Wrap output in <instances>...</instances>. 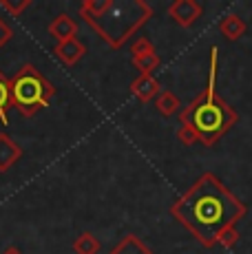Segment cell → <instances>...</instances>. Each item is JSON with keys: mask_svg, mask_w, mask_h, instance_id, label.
Returning a JSON list of instances; mask_svg holds the SVG:
<instances>
[{"mask_svg": "<svg viewBox=\"0 0 252 254\" xmlns=\"http://www.w3.org/2000/svg\"><path fill=\"white\" fill-rule=\"evenodd\" d=\"M171 214L203 248H215L219 234L246 217V206L215 175L206 173L173 203Z\"/></svg>", "mask_w": 252, "mask_h": 254, "instance_id": "6da1fadb", "label": "cell"}, {"mask_svg": "<svg viewBox=\"0 0 252 254\" xmlns=\"http://www.w3.org/2000/svg\"><path fill=\"white\" fill-rule=\"evenodd\" d=\"M80 18L111 49H122L153 18V7L144 0H84Z\"/></svg>", "mask_w": 252, "mask_h": 254, "instance_id": "7a4b0ae2", "label": "cell"}, {"mask_svg": "<svg viewBox=\"0 0 252 254\" xmlns=\"http://www.w3.org/2000/svg\"><path fill=\"white\" fill-rule=\"evenodd\" d=\"M217 71H219V49L212 47L206 91L197 100H192L190 106H186L179 115L182 126H188L203 146H212L215 141H219L221 135H226L239 120L237 111L217 93Z\"/></svg>", "mask_w": 252, "mask_h": 254, "instance_id": "3957f363", "label": "cell"}, {"mask_svg": "<svg viewBox=\"0 0 252 254\" xmlns=\"http://www.w3.org/2000/svg\"><path fill=\"white\" fill-rule=\"evenodd\" d=\"M56 95V86L38 71L33 64H22L11 77V106L22 117H33L38 111L47 109L51 97Z\"/></svg>", "mask_w": 252, "mask_h": 254, "instance_id": "277c9868", "label": "cell"}, {"mask_svg": "<svg viewBox=\"0 0 252 254\" xmlns=\"http://www.w3.org/2000/svg\"><path fill=\"white\" fill-rule=\"evenodd\" d=\"M201 13H203V7L197 0H173L168 4V16L184 29H190L201 18Z\"/></svg>", "mask_w": 252, "mask_h": 254, "instance_id": "5b68a950", "label": "cell"}, {"mask_svg": "<svg viewBox=\"0 0 252 254\" xmlns=\"http://www.w3.org/2000/svg\"><path fill=\"white\" fill-rule=\"evenodd\" d=\"M53 53H56L58 58L62 60V64L66 66H73L77 62L84 58L86 53V47L82 45L77 38H71V40H64V42H58L56 49H53Z\"/></svg>", "mask_w": 252, "mask_h": 254, "instance_id": "8992f818", "label": "cell"}, {"mask_svg": "<svg viewBox=\"0 0 252 254\" xmlns=\"http://www.w3.org/2000/svg\"><path fill=\"white\" fill-rule=\"evenodd\" d=\"M22 157V148L7 133H0V173H7Z\"/></svg>", "mask_w": 252, "mask_h": 254, "instance_id": "52a82bcc", "label": "cell"}, {"mask_svg": "<svg viewBox=\"0 0 252 254\" xmlns=\"http://www.w3.org/2000/svg\"><path fill=\"white\" fill-rule=\"evenodd\" d=\"M130 93H133L139 102L146 104V102H151L153 97H157L159 93H162V89H159V82L155 80L153 75H139L137 80L130 84Z\"/></svg>", "mask_w": 252, "mask_h": 254, "instance_id": "ba28073f", "label": "cell"}, {"mask_svg": "<svg viewBox=\"0 0 252 254\" xmlns=\"http://www.w3.org/2000/svg\"><path fill=\"white\" fill-rule=\"evenodd\" d=\"M49 33L58 42L71 40V38H75V33H77V22L71 16H66V13H60V16L49 24Z\"/></svg>", "mask_w": 252, "mask_h": 254, "instance_id": "9c48e42d", "label": "cell"}, {"mask_svg": "<svg viewBox=\"0 0 252 254\" xmlns=\"http://www.w3.org/2000/svg\"><path fill=\"white\" fill-rule=\"evenodd\" d=\"M109 254H155V252L139 237H135V234H126V237Z\"/></svg>", "mask_w": 252, "mask_h": 254, "instance_id": "30bf717a", "label": "cell"}, {"mask_svg": "<svg viewBox=\"0 0 252 254\" xmlns=\"http://www.w3.org/2000/svg\"><path fill=\"white\" fill-rule=\"evenodd\" d=\"M219 31L224 33L228 40H239L246 33V22L241 20L237 13H228L224 20L219 22Z\"/></svg>", "mask_w": 252, "mask_h": 254, "instance_id": "8fae6325", "label": "cell"}, {"mask_svg": "<svg viewBox=\"0 0 252 254\" xmlns=\"http://www.w3.org/2000/svg\"><path fill=\"white\" fill-rule=\"evenodd\" d=\"M9 109L11 106V80L0 71V122L9 124Z\"/></svg>", "mask_w": 252, "mask_h": 254, "instance_id": "7c38bea8", "label": "cell"}, {"mask_svg": "<svg viewBox=\"0 0 252 254\" xmlns=\"http://www.w3.org/2000/svg\"><path fill=\"white\" fill-rule=\"evenodd\" d=\"M155 106H157V113H159V115L171 117V115H175L177 111H179V97H177L173 91L164 89V91L157 95V100H155Z\"/></svg>", "mask_w": 252, "mask_h": 254, "instance_id": "4fadbf2b", "label": "cell"}, {"mask_svg": "<svg viewBox=\"0 0 252 254\" xmlns=\"http://www.w3.org/2000/svg\"><path fill=\"white\" fill-rule=\"evenodd\" d=\"M102 250V243L95 234L82 232L80 237L73 241V252L75 254H98Z\"/></svg>", "mask_w": 252, "mask_h": 254, "instance_id": "5bb4252c", "label": "cell"}, {"mask_svg": "<svg viewBox=\"0 0 252 254\" xmlns=\"http://www.w3.org/2000/svg\"><path fill=\"white\" fill-rule=\"evenodd\" d=\"M133 64L137 71H142V75H153V71L159 66V56L151 53V56H144V58H133Z\"/></svg>", "mask_w": 252, "mask_h": 254, "instance_id": "9a60e30c", "label": "cell"}, {"mask_svg": "<svg viewBox=\"0 0 252 254\" xmlns=\"http://www.w3.org/2000/svg\"><path fill=\"white\" fill-rule=\"evenodd\" d=\"M130 53H133V58H144V56L155 53V47H153V42L148 40L146 36H139L137 40L130 45Z\"/></svg>", "mask_w": 252, "mask_h": 254, "instance_id": "2e32d148", "label": "cell"}, {"mask_svg": "<svg viewBox=\"0 0 252 254\" xmlns=\"http://www.w3.org/2000/svg\"><path fill=\"white\" fill-rule=\"evenodd\" d=\"M0 7L9 13V16H20L27 7H31V0H22V2H11V0H0Z\"/></svg>", "mask_w": 252, "mask_h": 254, "instance_id": "e0dca14e", "label": "cell"}, {"mask_svg": "<svg viewBox=\"0 0 252 254\" xmlns=\"http://www.w3.org/2000/svg\"><path fill=\"white\" fill-rule=\"evenodd\" d=\"M237 241H239V232H237L235 228H228V230L221 232L219 239H217V243H219V246H224V248H232Z\"/></svg>", "mask_w": 252, "mask_h": 254, "instance_id": "ac0fdd59", "label": "cell"}, {"mask_svg": "<svg viewBox=\"0 0 252 254\" xmlns=\"http://www.w3.org/2000/svg\"><path fill=\"white\" fill-rule=\"evenodd\" d=\"M177 139L182 141V144H186V146H192L195 141H199L197 139V135L192 133L188 126H179V130H177Z\"/></svg>", "mask_w": 252, "mask_h": 254, "instance_id": "d6986e66", "label": "cell"}, {"mask_svg": "<svg viewBox=\"0 0 252 254\" xmlns=\"http://www.w3.org/2000/svg\"><path fill=\"white\" fill-rule=\"evenodd\" d=\"M11 38H13V29L9 27V22L4 20L2 16H0V49L7 45V42L11 40Z\"/></svg>", "mask_w": 252, "mask_h": 254, "instance_id": "ffe728a7", "label": "cell"}, {"mask_svg": "<svg viewBox=\"0 0 252 254\" xmlns=\"http://www.w3.org/2000/svg\"><path fill=\"white\" fill-rule=\"evenodd\" d=\"M2 254H22V252H20V248H16V246H9V248H7V250H4Z\"/></svg>", "mask_w": 252, "mask_h": 254, "instance_id": "44dd1931", "label": "cell"}]
</instances>
